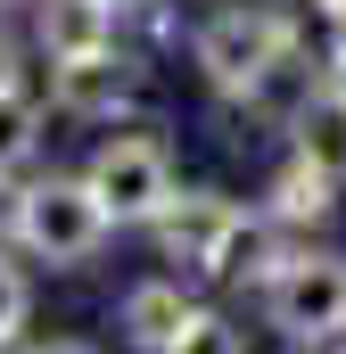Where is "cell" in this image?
<instances>
[{"mask_svg":"<svg viewBox=\"0 0 346 354\" xmlns=\"http://www.w3.org/2000/svg\"><path fill=\"white\" fill-rule=\"evenodd\" d=\"M190 58H198V75L215 99H248V91L289 58V25H280V0H223V8H206L198 17V33H190Z\"/></svg>","mask_w":346,"mask_h":354,"instance_id":"obj_1","label":"cell"},{"mask_svg":"<svg viewBox=\"0 0 346 354\" xmlns=\"http://www.w3.org/2000/svg\"><path fill=\"white\" fill-rule=\"evenodd\" d=\"M107 214H99V198L83 189V174L66 181V174H42V181H25L17 198H8V239L33 256V264H50V272H83L99 248H107Z\"/></svg>","mask_w":346,"mask_h":354,"instance_id":"obj_2","label":"cell"},{"mask_svg":"<svg viewBox=\"0 0 346 354\" xmlns=\"http://www.w3.org/2000/svg\"><path fill=\"white\" fill-rule=\"evenodd\" d=\"M83 189L99 198V214H107L116 231H124V223L149 231V223L173 206V189H181V181H173V140L165 132H140V124H116V132L91 149Z\"/></svg>","mask_w":346,"mask_h":354,"instance_id":"obj_3","label":"cell"},{"mask_svg":"<svg viewBox=\"0 0 346 354\" xmlns=\"http://www.w3.org/2000/svg\"><path fill=\"white\" fill-rule=\"evenodd\" d=\"M264 313H272V330L297 338V346L346 338V256L338 248H297L289 264L264 280Z\"/></svg>","mask_w":346,"mask_h":354,"instance_id":"obj_4","label":"cell"},{"mask_svg":"<svg viewBox=\"0 0 346 354\" xmlns=\"http://www.w3.org/2000/svg\"><path fill=\"white\" fill-rule=\"evenodd\" d=\"M140 99H149V66H140L124 41H107V50H91V58H58V66H50V107H58V115L116 124V115H132Z\"/></svg>","mask_w":346,"mask_h":354,"instance_id":"obj_5","label":"cell"},{"mask_svg":"<svg viewBox=\"0 0 346 354\" xmlns=\"http://www.w3.org/2000/svg\"><path fill=\"white\" fill-rule=\"evenodd\" d=\"M239 198H223V189H173V206L149 223V239H157V256L165 264H181V272H198V280H215V264H223V239L239 231Z\"/></svg>","mask_w":346,"mask_h":354,"instance_id":"obj_6","label":"cell"},{"mask_svg":"<svg viewBox=\"0 0 346 354\" xmlns=\"http://www.w3.org/2000/svg\"><path fill=\"white\" fill-rule=\"evenodd\" d=\"M338 189H346V174H330V165H313V157L289 149V165H272V181H264L256 214L280 231V239H313V231L338 214Z\"/></svg>","mask_w":346,"mask_h":354,"instance_id":"obj_7","label":"cell"},{"mask_svg":"<svg viewBox=\"0 0 346 354\" xmlns=\"http://www.w3.org/2000/svg\"><path fill=\"white\" fill-rule=\"evenodd\" d=\"M198 313H206V305L181 288V272H149V280H132V288L116 297V330H124L132 354H173V338H181Z\"/></svg>","mask_w":346,"mask_h":354,"instance_id":"obj_8","label":"cell"},{"mask_svg":"<svg viewBox=\"0 0 346 354\" xmlns=\"http://www.w3.org/2000/svg\"><path fill=\"white\" fill-rule=\"evenodd\" d=\"M33 33H42L50 66L58 58H91V50L116 41V8L107 0H33Z\"/></svg>","mask_w":346,"mask_h":354,"instance_id":"obj_9","label":"cell"},{"mask_svg":"<svg viewBox=\"0 0 346 354\" xmlns=\"http://www.w3.org/2000/svg\"><path fill=\"white\" fill-rule=\"evenodd\" d=\"M289 149L313 157V165H330V174H346V83L338 75H322L305 91V107L289 115Z\"/></svg>","mask_w":346,"mask_h":354,"instance_id":"obj_10","label":"cell"},{"mask_svg":"<svg viewBox=\"0 0 346 354\" xmlns=\"http://www.w3.org/2000/svg\"><path fill=\"white\" fill-rule=\"evenodd\" d=\"M33 157H42V99H33L25 83H8L0 91V181L25 174Z\"/></svg>","mask_w":346,"mask_h":354,"instance_id":"obj_11","label":"cell"},{"mask_svg":"<svg viewBox=\"0 0 346 354\" xmlns=\"http://www.w3.org/2000/svg\"><path fill=\"white\" fill-rule=\"evenodd\" d=\"M173 354H248V330H239L231 313H215V305H206V313L173 338Z\"/></svg>","mask_w":346,"mask_h":354,"instance_id":"obj_12","label":"cell"},{"mask_svg":"<svg viewBox=\"0 0 346 354\" xmlns=\"http://www.w3.org/2000/svg\"><path fill=\"white\" fill-rule=\"evenodd\" d=\"M25 322H33V280H25L17 256H0V346H8Z\"/></svg>","mask_w":346,"mask_h":354,"instance_id":"obj_13","label":"cell"},{"mask_svg":"<svg viewBox=\"0 0 346 354\" xmlns=\"http://www.w3.org/2000/svg\"><path fill=\"white\" fill-rule=\"evenodd\" d=\"M8 83H25V75H17V33L0 25V91H8Z\"/></svg>","mask_w":346,"mask_h":354,"instance_id":"obj_14","label":"cell"},{"mask_svg":"<svg viewBox=\"0 0 346 354\" xmlns=\"http://www.w3.org/2000/svg\"><path fill=\"white\" fill-rule=\"evenodd\" d=\"M33 354H99L91 338H50V346H33Z\"/></svg>","mask_w":346,"mask_h":354,"instance_id":"obj_15","label":"cell"},{"mask_svg":"<svg viewBox=\"0 0 346 354\" xmlns=\"http://www.w3.org/2000/svg\"><path fill=\"white\" fill-rule=\"evenodd\" d=\"M107 8H116V17H132V8H149V0H107Z\"/></svg>","mask_w":346,"mask_h":354,"instance_id":"obj_16","label":"cell"},{"mask_svg":"<svg viewBox=\"0 0 346 354\" xmlns=\"http://www.w3.org/2000/svg\"><path fill=\"white\" fill-rule=\"evenodd\" d=\"M0 8H33V0H0Z\"/></svg>","mask_w":346,"mask_h":354,"instance_id":"obj_17","label":"cell"},{"mask_svg":"<svg viewBox=\"0 0 346 354\" xmlns=\"http://www.w3.org/2000/svg\"><path fill=\"white\" fill-rule=\"evenodd\" d=\"M322 8H346V0H322Z\"/></svg>","mask_w":346,"mask_h":354,"instance_id":"obj_18","label":"cell"},{"mask_svg":"<svg viewBox=\"0 0 346 354\" xmlns=\"http://www.w3.org/2000/svg\"><path fill=\"white\" fill-rule=\"evenodd\" d=\"M305 354H330V346H305Z\"/></svg>","mask_w":346,"mask_h":354,"instance_id":"obj_19","label":"cell"}]
</instances>
